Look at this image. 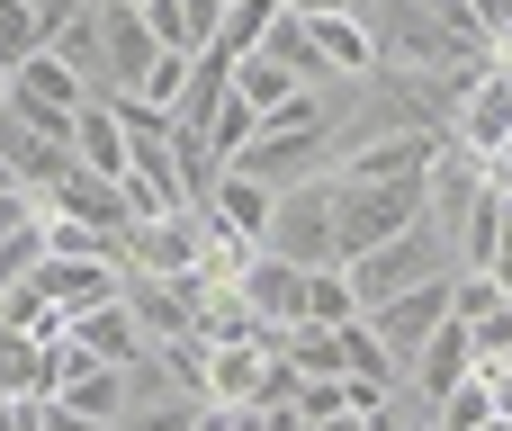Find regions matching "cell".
I'll return each mask as SVG.
<instances>
[{"mask_svg": "<svg viewBox=\"0 0 512 431\" xmlns=\"http://www.w3.org/2000/svg\"><path fill=\"white\" fill-rule=\"evenodd\" d=\"M144 18H153V36L171 54H207L216 27H225V0H144Z\"/></svg>", "mask_w": 512, "mask_h": 431, "instance_id": "ac0fdd59", "label": "cell"}, {"mask_svg": "<svg viewBox=\"0 0 512 431\" xmlns=\"http://www.w3.org/2000/svg\"><path fill=\"white\" fill-rule=\"evenodd\" d=\"M0 431H45V396H9V414H0Z\"/></svg>", "mask_w": 512, "mask_h": 431, "instance_id": "83f0119b", "label": "cell"}, {"mask_svg": "<svg viewBox=\"0 0 512 431\" xmlns=\"http://www.w3.org/2000/svg\"><path fill=\"white\" fill-rule=\"evenodd\" d=\"M126 315L144 324V342H180V333H198V315H189V288L180 279H162V270H126Z\"/></svg>", "mask_w": 512, "mask_h": 431, "instance_id": "5bb4252c", "label": "cell"}, {"mask_svg": "<svg viewBox=\"0 0 512 431\" xmlns=\"http://www.w3.org/2000/svg\"><path fill=\"white\" fill-rule=\"evenodd\" d=\"M63 333H72V342H81L90 360H108V369H135V360L153 351V342H144V324L126 315V297H108V306H90V315H81V324H63Z\"/></svg>", "mask_w": 512, "mask_h": 431, "instance_id": "e0dca14e", "label": "cell"}, {"mask_svg": "<svg viewBox=\"0 0 512 431\" xmlns=\"http://www.w3.org/2000/svg\"><path fill=\"white\" fill-rule=\"evenodd\" d=\"M0 108H9V63H0Z\"/></svg>", "mask_w": 512, "mask_h": 431, "instance_id": "d6a6232c", "label": "cell"}, {"mask_svg": "<svg viewBox=\"0 0 512 431\" xmlns=\"http://www.w3.org/2000/svg\"><path fill=\"white\" fill-rule=\"evenodd\" d=\"M198 414H207L198 396H162V405H126L117 431H198Z\"/></svg>", "mask_w": 512, "mask_h": 431, "instance_id": "484cf974", "label": "cell"}, {"mask_svg": "<svg viewBox=\"0 0 512 431\" xmlns=\"http://www.w3.org/2000/svg\"><path fill=\"white\" fill-rule=\"evenodd\" d=\"M243 297H252V315H261L270 333L306 324V270H297V261H279V252H252V270H243Z\"/></svg>", "mask_w": 512, "mask_h": 431, "instance_id": "9a60e30c", "label": "cell"}, {"mask_svg": "<svg viewBox=\"0 0 512 431\" xmlns=\"http://www.w3.org/2000/svg\"><path fill=\"white\" fill-rule=\"evenodd\" d=\"M54 54H63L99 99H135L144 72L162 63V36H153V18H144L135 0H99L90 18H72V27L54 36Z\"/></svg>", "mask_w": 512, "mask_h": 431, "instance_id": "6da1fadb", "label": "cell"}, {"mask_svg": "<svg viewBox=\"0 0 512 431\" xmlns=\"http://www.w3.org/2000/svg\"><path fill=\"white\" fill-rule=\"evenodd\" d=\"M432 180V171H423ZM423 180H342L333 171V261H360L378 252L387 234L423 225Z\"/></svg>", "mask_w": 512, "mask_h": 431, "instance_id": "7a4b0ae2", "label": "cell"}, {"mask_svg": "<svg viewBox=\"0 0 512 431\" xmlns=\"http://www.w3.org/2000/svg\"><path fill=\"white\" fill-rule=\"evenodd\" d=\"M288 9H297V0H288Z\"/></svg>", "mask_w": 512, "mask_h": 431, "instance_id": "836d02e7", "label": "cell"}, {"mask_svg": "<svg viewBox=\"0 0 512 431\" xmlns=\"http://www.w3.org/2000/svg\"><path fill=\"white\" fill-rule=\"evenodd\" d=\"M261 252H279V261H297V270L333 261V171H324V180H297V189H279Z\"/></svg>", "mask_w": 512, "mask_h": 431, "instance_id": "5b68a950", "label": "cell"}, {"mask_svg": "<svg viewBox=\"0 0 512 431\" xmlns=\"http://www.w3.org/2000/svg\"><path fill=\"white\" fill-rule=\"evenodd\" d=\"M234 90H243V99H252L261 117H279V108H288V99H297L306 81H297L288 63H270V54H243V63H234Z\"/></svg>", "mask_w": 512, "mask_h": 431, "instance_id": "44dd1931", "label": "cell"}, {"mask_svg": "<svg viewBox=\"0 0 512 431\" xmlns=\"http://www.w3.org/2000/svg\"><path fill=\"white\" fill-rule=\"evenodd\" d=\"M450 297H459V270H441V279H423V288H405V297L369 306V333H378V342L396 351V369H405V360H414V351H423V342H432V333H441V324L459 315Z\"/></svg>", "mask_w": 512, "mask_h": 431, "instance_id": "52a82bcc", "label": "cell"}, {"mask_svg": "<svg viewBox=\"0 0 512 431\" xmlns=\"http://www.w3.org/2000/svg\"><path fill=\"white\" fill-rule=\"evenodd\" d=\"M252 135H261V108H252V99H243V90H225V108H216V117H207V144H216V153H225V171H234V153H243V144H252Z\"/></svg>", "mask_w": 512, "mask_h": 431, "instance_id": "603a6c76", "label": "cell"}, {"mask_svg": "<svg viewBox=\"0 0 512 431\" xmlns=\"http://www.w3.org/2000/svg\"><path fill=\"white\" fill-rule=\"evenodd\" d=\"M45 431H117V423H99V414H72V405H45Z\"/></svg>", "mask_w": 512, "mask_h": 431, "instance_id": "f1b7e54d", "label": "cell"}, {"mask_svg": "<svg viewBox=\"0 0 512 431\" xmlns=\"http://www.w3.org/2000/svg\"><path fill=\"white\" fill-rule=\"evenodd\" d=\"M486 378H495V414H512V360H495Z\"/></svg>", "mask_w": 512, "mask_h": 431, "instance_id": "f546056e", "label": "cell"}, {"mask_svg": "<svg viewBox=\"0 0 512 431\" xmlns=\"http://www.w3.org/2000/svg\"><path fill=\"white\" fill-rule=\"evenodd\" d=\"M279 9H288V0H225V27H216V45L243 63V54H252V45L279 27Z\"/></svg>", "mask_w": 512, "mask_h": 431, "instance_id": "7402d4cb", "label": "cell"}, {"mask_svg": "<svg viewBox=\"0 0 512 431\" xmlns=\"http://www.w3.org/2000/svg\"><path fill=\"white\" fill-rule=\"evenodd\" d=\"M441 270H459V252H450V234L423 216V225H405V234H387L378 252H360L351 261V279H360V306H387V297H405V288H423V279H441Z\"/></svg>", "mask_w": 512, "mask_h": 431, "instance_id": "3957f363", "label": "cell"}, {"mask_svg": "<svg viewBox=\"0 0 512 431\" xmlns=\"http://www.w3.org/2000/svg\"><path fill=\"white\" fill-rule=\"evenodd\" d=\"M207 207H216L234 234H252V243H261V234H270V207H279V189H270V180H252V171H225Z\"/></svg>", "mask_w": 512, "mask_h": 431, "instance_id": "d6986e66", "label": "cell"}, {"mask_svg": "<svg viewBox=\"0 0 512 431\" xmlns=\"http://www.w3.org/2000/svg\"><path fill=\"white\" fill-rule=\"evenodd\" d=\"M477 431H512V414H486V423H477Z\"/></svg>", "mask_w": 512, "mask_h": 431, "instance_id": "1f68e13d", "label": "cell"}, {"mask_svg": "<svg viewBox=\"0 0 512 431\" xmlns=\"http://www.w3.org/2000/svg\"><path fill=\"white\" fill-rule=\"evenodd\" d=\"M486 414H495V378L477 369V378H459V387L441 396V414H432V423H441V431H477Z\"/></svg>", "mask_w": 512, "mask_h": 431, "instance_id": "cb8c5ba5", "label": "cell"}, {"mask_svg": "<svg viewBox=\"0 0 512 431\" xmlns=\"http://www.w3.org/2000/svg\"><path fill=\"white\" fill-rule=\"evenodd\" d=\"M9 189H27V180H18V171H9V162H0V198H9Z\"/></svg>", "mask_w": 512, "mask_h": 431, "instance_id": "4dcf8cb0", "label": "cell"}, {"mask_svg": "<svg viewBox=\"0 0 512 431\" xmlns=\"http://www.w3.org/2000/svg\"><path fill=\"white\" fill-rule=\"evenodd\" d=\"M36 45H45V18H36V0H0V63L18 72Z\"/></svg>", "mask_w": 512, "mask_h": 431, "instance_id": "d4e9b609", "label": "cell"}, {"mask_svg": "<svg viewBox=\"0 0 512 431\" xmlns=\"http://www.w3.org/2000/svg\"><path fill=\"white\" fill-rule=\"evenodd\" d=\"M468 333H477V369H495V360H512V297H495V306H486V315H477Z\"/></svg>", "mask_w": 512, "mask_h": 431, "instance_id": "4316f807", "label": "cell"}, {"mask_svg": "<svg viewBox=\"0 0 512 431\" xmlns=\"http://www.w3.org/2000/svg\"><path fill=\"white\" fill-rule=\"evenodd\" d=\"M54 351H63V324L54 333L0 324V396H54Z\"/></svg>", "mask_w": 512, "mask_h": 431, "instance_id": "2e32d148", "label": "cell"}, {"mask_svg": "<svg viewBox=\"0 0 512 431\" xmlns=\"http://www.w3.org/2000/svg\"><path fill=\"white\" fill-rule=\"evenodd\" d=\"M342 162V144H333V126H261L243 153H234V171H252V180H270V189H297V180H324Z\"/></svg>", "mask_w": 512, "mask_h": 431, "instance_id": "277c9868", "label": "cell"}, {"mask_svg": "<svg viewBox=\"0 0 512 431\" xmlns=\"http://www.w3.org/2000/svg\"><path fill=\"white\" fill-rule=\"evenodd\" d=\"M0 162L27 180V189H54L72 171V126H36L18 108H0Z\"/></svg>", "mask_w": 512, "mask_h": 431, "instance_id": "30bf717a", "label": "cell"}, {"mask_svg": "<svg viewBox=\"0 0 512 431\" xmlns=\"http://www.w3.org/2000/svg\"><path fill=\"white\" fill-rule=\"evenodd\" d=\"M36 288H45L54 324H81L90 306H108V297L126 288V261H72V252H45V261H36Z\"/></svg>", "mask_w": 512, "mask_h": 431, "instance_id": "9c48e42d", "label": "cell"}, {"mask_svg": "<svg viewBox=\"0 0 512 431\" xmlns=\"http://www.w3.org/2000/svg\"><path fill=\"white\" fill-rule=\"evenodd\" d=\"M90 99H99V90H90V81H81L54 45H36V54L9 72V108H18V117H36V126H72Z\"/></svg>", "mask_w": 512, "mask_h": 431, "instance_id": "8992f818", "label": "cell"}, {"mask_svg": "<svg viewBox=\"0 0 512 431\" xmlns=\"http://www.w3.org/2000/svg\"><path fill=\"white\" fill-rule=\"evenodd\" d=\"M441 144H450L441 126H378V135H360L333 171H342V180H423V171L441 162Z\"/></svg>", "mask_w": 512, "mask_h": 431, "instance_id": "ba28073f", "label": "cell"}, {"mask_svg": "<svg viewBox=\"0 0 512 431\" xmlns=\"http://www.w3.org/2000/svg\"><path fill=\"white\" fill-rule=\"evenodd\" d=\"M369 306H360V279H351V261H315L306 270V324H360Z\"/></svg>", "mask_w": 512, "mask_h": 431, "instance_id": "ffe728a7", "label": "cell"}, {"mask_svg": "<svg viewBox=\"0 0 512 431\" xmlns=\"http://www.w3.org/2000/svg\"><path fill=\"white\" fill-rule=\"evenodd\" d=\"M279 369V342H207V405H261Z\"/></svg>", "mask_w": 512, "mask_h": 431, "instance_id": "8fae6325", "label": "cell"}, {"mask_svg": "<svg viewBox=\"0 0 512 431\" xmlns=\"http://www.w3.org/2000/svg\"><path fill=\"white\" fill-rule=\"evenodd\" d=\"M297 18H306V36H315V54H324V72H333V81H369V72H387L378 36H369L351 9H297Z\"/></svg>", "mask_w": 512, "mask_h": 431, "instance_id": "7c38bea8", "label": "cell"}, {"mask_svg": "<svg viewBox=\"0 0 512 431\" xmlns=\"http://www.w3.org/2000/svg\"><path fill=\"white\" fill-rule=\"evenodd\" d=\"M72 162H81L90 180H126V171H135V135H126V117H117V99H90V108L72 117Z\"/></svg>", "mask_w": 512, "mask_h": 431, "instance_id": "4fadbf2b", "label": "cell"}]
</instances>
